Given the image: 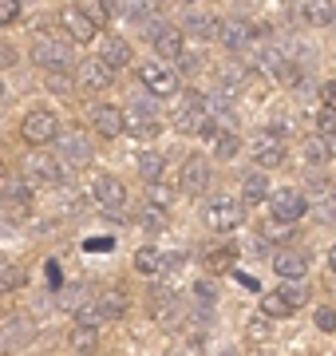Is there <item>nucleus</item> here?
I'll list each match as a JSON object with an SVG mask.
<instances>
[{"instance_id":"40","label":"nucleus","mask_w":336,"mask_h":356,"mask_svg":"<svg viewBox=\"0 0 336 356\" xmlns=\"http://www.w3.org/2000/svg\"><path fill=\"white\" fill-rule=\"evenodd\" d=\"M44 83H48V91H56V95H67V91H72V79H67L64 72H52Z\"/></svg>"},{"instance_id":"42","label":"nucleus","mask_w":336,"mask_h":356,"mask_svg":"<svg viewBox=\"0 0 336 356\" xmlns=\"http://www.w3.org/2000/svg\"><path fill=\"white\" fill-rule=\"evenodd\" d=\"M12 64H16V48L0 40V72H4V67H12Z\"/></svg>"},{"instance_id":"39","label":"nucleus","mask_w":336,"mask_h":356,"mask_svg":"<svg viewBox=\"0 0 336 356\" xmlns=\"http://www.w3.org/2000/svg\"><path fill=\"white\" fill-rule=\"evenodd\" d=\"M194 297L202 301V305H214V301H218V285H214V281H198Z\"/></svg>"},{"instance_id":"19","label":"nucleus","mask_w":336,"mask_h":356,"mask_svg":"<svg viewBox=\"0 0 336 356\" xmlns=\"http://www.w3.org/2000/svg\"><path fill=\"white\" fill-rule=\"evenodd\" d=\"M99 60H103L111 72H123L131 64V44L123 36H107L103 40V51H99Z\"/></svg>"},{"instance_id":"29","label":"nucleus","mask_w":336,"mask_h":356,"mask_svg":"<svg viewBox=\"0 0 336 356\" xmlns=\"http://www.w3.org/2000/svg\"><path fill=\"white\" fill-rule=\"evenodd\" d=\"M237 151H242V139H237L233 131H218V135H214V154H218V159H233Z\"/></svg>"},{"instance_id":"16","label":"nucleus","mask_w":336,"mask_h":356,"mask_svg":"<svg viewBox=\"0 0 336 356\" xmlns=\"http://www.w3.org/2000/svg\"><path fill=\"white\" fill-rule=\"evenodd\" d=\"M178 186L186 194H202L210 186V163L206 159H186V166H182V175H178Z\"/></svg>"},{"instance_id":"23","label":"nucleus","mask_w":336,"mask_h":356,"mask_svg":"<svg viewBox=\"0 0 336 356\" xmlns=\"http://www.w3.org/2000/svg\"><path fill=\"white\" fill-rule=\"evenodd\" d=\"M67 341H72V348H76V353L91 356L95 348H99V332H95V325L76 321V325H72V332H67Z\"/></svg>"},{"instance_id":"7","label":"nucleus","mask_w":336,"mask_h":356,"mask_svg":"<svg viewBox=\"0 0 336 356\" xmlns=\"http://www.w3.org/2000/svg\"><path fill=\"white\" fill-rule=\"evenodd\" d=\"M76 83H79V88H87V91H107L111 83H115V72H111L99 56H91V60H79Z\"/></svg>"},{"instance_id":"46","label":"nucleus","mask_w":336,"mask_h":356,"mask_svg":"<svg viewBox=\"0 0 336 356\" xmlns=\"http://www.w3.org/2000/svg\"><path fill=\"white\" fill-rule=\"evenodd\" d=\"M328 266H333V273H336V245L328 250Z\"/></svg>"},{"instance_id":"44","label":"nucleus","mask_w":336,"mask_h":356,"mask_svg":"<svg viewBox=\"0 0 336 356\" xmlns=\"http://www.w3.org/2000/svg\"><path fill=\"white\" fill-rule=\"evenodd\" d=\"M246 337H253V341H265V337H269L265 321H249V325H246Z\"/></svg>"},{"instance_id":"37","label":"nucleus","mask_w":336,"mask_h":356,"mask_svg":"<svg viewBox=\"0 0 336 356\" xmlns=\"http://www.w3.org/2000/svg\"><path fill=\"white\" fill-rule=\"evenodd\" d=\"M190 28H194L198 36H218L221 24L218 20H210V16H190Z\"/></svg>"},{"instance_id":"24","label":"nucleus","mask_w":336,"mask_h":356,"mask_svg":"<svg viewBox=\"0 0 336 356\" xmlns=\"http://www.w3.org/2000/svg\"><path fill=\"white\" fill-rule=\"evenodd\" d=\"M135 269L146 273V277H158V273L167 269V257H162V250H155V245H142V250H135Z\"/></svg>"},{"instance_id":"5","label":"nucleus","mask_w":336,"mask_h":356,"mask_svg":"<svg viewBox=\"0 0 336 356\" xmlns=\"http://www.w3.org/2000/svg\"><path fill=\"white\" fill-rule=\"evenodd\" d=\"M246 222V206L237 202V198H218V202L206 206V226L218 229V234H230Z\"/></svg>"},{"instance_id":"17","label":"nucleus","mask_w":336,"mask_h":356,"mask_svg":"<svg viewBox=\"0 0 336 356\" xmlns=\"http://www.w3.org/2000/svg\"><path fill=\"white\" fill-rule=\"evenodd\" d=\"M127 293L123 289H103L99 297H95V309H99V317L103 321H119V317H127Z\"/></svg>"},{"instance_id":"28","label":"nucleus","mask_w":336,"mask_h":356,"mask_svg":"<svg viewBox=\"0 0 336 356\" xmlns=\"http://www.w3.org/2000/svg\"><path fill=\"white\" fill-rule=\"evenodd\" d=\"M139 175L146 178V182H158V178H162V154L142 151L139 154Z\"/></svg>"},{"instance_id":"15","label":"nucleus","mask_w":336,"mask_h":356,"mask_svg":"<svg viewBox=\"0 0 336 356\" xmlns=\"http://www.w3.org/2000/svg\"><path fill=\"white\" fill-rule=\"evenodd\" d=\"M56 151L64 154L67 163H87V159H91V143H87V135H83V131L67 127V131H60V139H56Z\"/></svg>"},{"instance_id":"32","label":"nucleus","mask_w":336,"mask_h":356,"mask_svg":"<svg viewBox=\"0 0 336 356\" xmlns=\"http://www.w3.org/2000/svg\"><path fill=\"white\" fill-rule=\"evenodd\" d=\"M305 163H312V166L328 163V147H324L321 135H317V139H305Z\"/></svg>"},{"instance_id":"47","label":"nucleus","mask_w":336,"mask_h":356,"mask_svg":"<svg viewBox=\"0 0 336 356\" xmlns=\"http://www.w3.org/2000/svg\"><path fill=\"white\" fill-rule=\"evenodd\" d=\"M4 99H8V88H4V83H0V103H4Z\"/></svg>"},{"instance_id":"43","label":"nucleus","mask_w":336,"mask_h":356,"mask_svg":"<svg viewBox=\"0 0 336 356\" xmlns=\"http://www.w3.org/2000/svg\"><path fill=\"white\" fill-rule=\"evenodd\" d=\"M321 103H324V107H333V111H336V79H328V83H324V88H321Z\"/></svg>"},{"instance_id":"45","label":"nucleus","mask_w":336,"mask_h":356,"mask_svg":"<svg viewBox=\"0 0 336 356\" xmlns=\"http://www.w3.org/2000/svg\"><path fill=\"white\" fill-rule=\"evenodd\" d=\"M48 285H52V289H60V285H64V273H60V266H56V261H48Z\"/></svg>"},{"instance_id":"25","label":"nucleus","mask_w":336,"mask_h":356,"mask_svg":"<svg viewBox=\"0 0 336 356\" xmlns=\"http://www.w3.org/2000/svg\"><path fill=\"white\" fill-rule=\"evenodd\" d=\"M261 317L265 321H285V317H293V309H289V301H285L281 293H265V297H261Z\"/></svg>"},{"instance_id":"38","label":"nucleus","mask_w":336,"mask_h":356,"mask_svg":"<svg viewBox=\"0 0 336 356\" xmlns=\"http://www.w3.org/2000/svg\"><path fill=\"white\" fill-rule=\"evenodd\" d=\"M312 321H317V329H321V332H336V309L321 305V309H317V317H312Z\"/></svg>"},{"instance_id":"18","label":"nucleus","mask_w":336,"mask_h":356,"mask_svg":"<svg viewBox=\"0 0 336 356\" xmlns=\"http://www.w3.org/2000/svg\"><path fill=\"white\" fill-rule=\"evenodd\" d=\"M301 16H305L309 28H328L336 24V0H305Z\"/></svg>"},{"instance_id":"9","label":"nucleus","mask_w":336,"mask_h":356,"mask_svg":"<svg viewBox=\"0 0 336 356\" xmlns=\"http://www.w3.org/2000/svg\"><path fill=\"white\" fill-rule=\"evenodd\" d=\"M91 127L99 131L103 139H119V135H127V115L111 107V103H99L95 111H91Z\"/></svg>"},{"instance_id":"21","label":"nucleus","mask_w":336,"mask_h":356,"mask_svg":"<svg viewBox=\"0 0 336 356\" xmlns=\"http://www.w3.org/2000/svg\"><path fill=\"white\" fill-rule=\"evenodd\" d=\"M218 40H221L230 51H246L249 40H253V28L242 24V20H226V24H221V32H218Z\"/></svg>"},{"instance_id":"1","label":"nucleus","mask_w":336,"mask_h":356,"mask_svg":"<svg viewBox=\"0 0 336 356\" xmlns=\"http://www.w3.org/2000/svg\"><path fill=\"white\" fill-rule=\"evenodd\" d=\"M174 127L182 131V135H218V131L210 127V103L206 95H186L182 99V107L174 111Z\"/></svg>"},{"instance_id":"41","label":"nucleus","mask_w":336,"mask_h":356,"mask_svg":"<svg viewBox=\"0 0 336 356\" xmlns=\"http://www.w3.org/2000/svg\"><path fill=\"white\" fill-rule=\"evenodd\" d=\"M16 16H20V0H0V28L12 24Z\"/></svg>"},{"instance_id":"4","label":"nucleus","mask_w":336,"mask_h":356,"mask_svg":"<svg viewBox=\"0 0 336 356\" xmlns=\"http://www.w3.org/2000/svg\"><path fill=\"white\" fill-rule=\"evenodd\" d=\"M20 135H24V143H32V147H44V143L60 139V119H56L52 111H28L24 123H20Z\"/></svg>"},{"instance_id":"12","label":"nucleus","mask_w":336,"mask_h":356,"mask_svg":"<svg viewBox=\"0 0 336 356\" xmlns=\"http://www.w3.org/2000/svg\"><path fill=\"white\" fill-rule=\"evenodd\" d=\"M249 159L258 166H281L285 163V143L273 135V131H265V135H258V139L249 143Z\"/></svg>"},{"instance_id":"20","label":"nucleus","mask_w":336,"mask_h":356,"mask_svg":"<svg viewBox=\"0 0 336 356\" xmlns=\"http://www.w3.org/2000/svg\"><path fill=\"white\" fill-rule=\"evenodd\" d=\"M182 28H170V24H162V32L155 36V51H158V60H182L186 51H182Z\"/></svg>"},{"instance_id":"35","label":"nucleus","mask_w":336,"mask_h":356,"mask_svg":"<svg viewBox=\"0 0 336 356\" xmlns=\"http://www.w3.org/2000/svg\"><path fill=\"white\" fill-rule=\"evenodd\" d=\"M79 8H83V13L95 20V24H107V20H111V8H107V0H83Z\"/></svg>"},{"instance_id":"8","label":"nucleus","mask_w":336,"mask_h":356,"mask_svg":"<svg viewBox=\"0 0 336 356\" xmlns=\"http://www.w3.org/2000/svg\"><path fill=\"white\" fill-rule=\"evenodd\" d=\"M60 24H64V28H67V36L79 40V44H87V40L99 36V24H95V20H91L83 8H79V4H67L64 13H60Z\"/></svg>"},{"instance_id":"11","label":"nucleus","mask_w":336,"mask_h":356,"mask_svg":"<svg viewBox=\"0 0 336 356\" xmlns=\"http://www.w3.org/2000/svg\"><path fill=\"white\" fill-rule=\"evenodd\" d=\"M95 202L103 206V210H111V214H119L127 206V186L115 175H99L95 178Z\"/></svg>"},{"instance_id":"14","label":"nucleus","mask_w":336,"mask_h":356,"mask_svg":"<svg viewBox=\"0 0 336 356\" xmlns=\"http://www.w3.org/2000/svg\"><path fill=\"white\" fill-rule=\"evenodd\" d=\"M123 115H127V135H135V139H155L158 135V119L155 111H146V103H131Z\"/></svg>"},{"instance_id":"2","label":"nucleus","mask_w":336,"mask_h":356,"mask_svg":"<svg viewBox=\"0 0 336 356\" xmlns=\"http://www.w3.org/2000/svg\"><path fill=\"white\" fill-rule=\"evenodd\" d=\"M32 60H36L40 67H48V72H64V67H72L76 56H72V44H67V40L36 32V40H32Z\"/></svg>"},{"instance_id":"3","label":"nucleus","mask_w":336,"mask_h":356,"mask_svg":"<svg viewBox=\"0 0 336 356\" xmlns=\"http://www.w3.org/2000/svg\"><path fill=\"white\" fill-rule=\"evenodd\" d=\"M139 83L151 91V95H158V99H167V95L178 91V76L167 67V60H142L139 64Z\"/></svg>"},{"instance_id":"33","label":"nucleus","mask_w":336,"mask_h":356,"mask_svg":"<svg viewBox=\"0 0 336 356\" xmlns=\"http://www.w3.org/2000/svg\"><path fill=\"white\" fill-rule=\"evenodd\" d=\"M139 218H142V226H146V229H162V226H167V210H162V206H151V202H146Z\"/></svg>"},{"instance_id":"36","label":"nucleus","mask_w":336,"mask_h":356,"mask_svg":"<svg viewBox=\"0 0 336 356\" xmlns=\"http://www.w3.org/2000/svg\"><path fill=\"white\" fill-rule=\"evenodd\" d=\"M317 131H321V139H333L336 135V111L333 107H321V115H317Z\"/></svg>"},{"instance_id":"10","label":"nucleus","mask_w":336,"mask_h":356,"mask_svg":"<svg viewBox=\"0 0 336 356\" xmlns=\"http://www.w3.org/2000/svg\"><path fill=\"white\" fill-rule=\"evenodd\" d=\"M28 182L60 186V182H64V163H60L56 154H32V159H28Z\"/></svg>"},{"instance_id":"6","label":"nucleus","mask_w":336,"mask_h":356,"mask_svg":"<svg viewBox=\"0 0 336 356\" xmlns=\"http://www.w3.org/2000/svg\"><path fill=\"white\" fill-rule=\"evenodd\" d=\"M269 210H273V218H277L281 226H293V222L305 218L309 202H305V194H301V191H277L269 198Z\"/></svg>"},{"instance_id":"27","label":"nucleus","mask_w":336,"mask_h":356,"mask_svg":"<svg viewBox=\"0 0 336 356\" xmlns=\"http://www.w3.org/2000/svg\"><path fill=\"white\" fill-rule=\"evenodd\" d=\"M233 245H218V250H210L206 254V269H214V273H230L233 269Z\"/></svg>"},{"instance_id":"34","label":"nucleus","mask_w":336,"mask_h":356,"mask_svg":"<svg viewBox=\"0 0 336 356\" xmlns=\"http://www.w3.org/2000/svg\"><path fill=\"white\" fill-rule=\"evenodd\" d=\"M24 285V273L16 266H0V293H12V289H20Z\"/></svg>"},{"instance_id":"30","label":"nucleus","mask_w":336,"mask_h":356,"mask_svg":"<svg viewBox=\"0 0 336 356\" xmlns=\"http://www.w3.org/2000/svg\"><path fill=\"white\" fill-rule=\"evenodd\" d=\"M28 337H32V325H28L24 317L12 321V325L4 329V348H20V344H28Z\"/></svg>"},{"instance_id":"48","label":"nucleus","mask_w":336,"mask_h":356,"mask_svg":"<svg viewBox=\"0 0 336 356\" xmlns=\"http://www.w3.org/2000/svg\"><path fill=\"white\" fill-rule=\"evenodd\" d=\"M0 178H4V163H0Z\"/></svg>"},{"instance_id":"22","label":"nucleus","mask_w":336,"mask_h":356,"mask_svg":"<svg viewBox=\"0 0 336 356\" xmlns=\"http://www.w3.org/2000/svg\"><path fill=\"white\" fill-rule=\"evenodd\" d=\"M242 198H246V206H258V202H269V178L261 175V170H253V175L242 178Z\"/></svg>"},{"instance_id":"26","label":"nucleus","mask_w":336,"mask_h":356,"mask_svg":"<svg viewBox=\"0 0 336 356\" xmlns=\"http://www.w3.org/2000/svg\"><path fill=\"white\" fill-rule=\"evenodd\" d=\"M289 301V309H301V305H309V281H281V289H277Z\"/></svg>"},{"instance_id":"13","label":"nucleus","mask_w":336,"mask_h":356,"mask_svg":"<svg viewBox=\"0 0 336 356\" xmlns=\"http://www.w3.org/2000/svg\"><path fill=\"white\" fill-rule=\"evenodd\" d=\"M273 273L281 281H305L309 277V257L301 254V250H281V254L273 257Z\"/></svg>"},{"instance_id":"31","label":"nucleus","mask_w":336,"mask_h":356,"mask_svg":"<svg viewBox=\"0 0 336 356\" xmlns=\"http://www.w3.org/2000/svg\"><path fill=\"white\" fill-rule=\"evenodd\" d=\"M28 198H32V182H8L4 186V202L8 206H28Z\"/></svg>"}]
</instances>
